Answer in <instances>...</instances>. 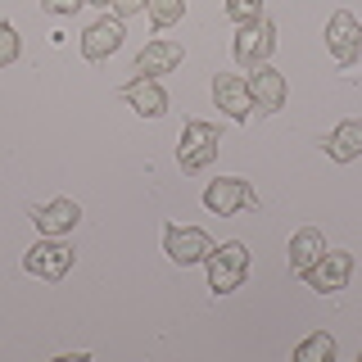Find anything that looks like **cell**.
Instances as JSON below:
<instances>
[{"label":"cell","instance_id":"6da1fadb","mask_svg":"<svg viewBox=\"0 0 362 362\" xmlns=\"http://www.w3.org/2000/svg\"><path fill=\"white\" fill-rule=\"evenodd\" d=\"M204 267H209V286H213V294H231V290H240L245 276H249V249H245L240 240L218 245L209 258H204Z\"/></svg>","mask_w":362,"mask_h":362},{"label":"cell","instance_id":"7a4b0ae2","mask_svg":"<svg viewBox=\"0 0 362 362\" xmlns=\"http://www.w3.org/2000/svg\"><path fill=\"white\" fill-rule=\"evenodd\" d=\"M218 145H222V132L213 127V122H186V132H181V141H177L181 173H204V168L218 158Z\"/></svg>","mask_w":362,"mask_h":362},{"label":"cell","instance_id":"3957f363","mask_svg":"<svg viewBox=\"0 0 362 362\" xmlns=\"http://www.w3.org/2000/svg\"><path fill=\"white\" fill-rule=\"evenodd\" d=\"M23 267L41 281H59V276H68V267H73V249H68L59 235H45V240H37L23 254Z\"/></svg>","mask_w":362,"mask_h":362},{"label":"cell","instance_id":"277c9868","mask_svg":"<svg viewBox=\"0 0 362 362\" xmlns=\"http://www.w3.org/2000/svg\"><path fill=\"white\" fill-rule=\"evenodd\" d=\"M235 64L240 68H258L267 59L272 50H276V28H272L267 18H254V23H240V32H235Z\"/></svg>","mask_w":362,"mask_h":362},{"label":"cell","instance_id":"5b68a950","mask_svg":"<svg viewBox=\"0 0 362 362\" xmlns=\"http://www.w3.org/2000/svg\"><path fill=\"white\" fill-rule=\"evenodd\" d=\"M163 254L173 258L177 267H190V263H204V258L213 254V240L209 231H199V226H168L163 231Z\"/></svg>","mask_w":362,"mask_h":362},{"label":"cell","instance_id":"8992f818","mask_svg":"<svg viewBox=\"0 0 362 362\" xmlns=\"http://www.w3.org/2000/svg\"><path fill=\"white\" fill-rule=\"evenodd\" d=\"M326 50H331L335 64H354L362 54V23L349 14V9H335L331 23H326Z\"/></svg>","mask_w":362,"mask_h":362},{"label":"cell","instance_id":"52a82bcc","mask_svg":"<svg viewBox=\"0 0 362 362\" xmlns=\"http://www.w3.org/2000/svg\"><path fill=\"white\" fill-rule=\"evenodd\" d=\"M349 276H354V254L349 249H331V254H322L317 263L303 272V281L317 290V294H335L349 286Z\"/></svg>","mask_w":362,"mask_h":362},{"label":"cell","instance_id":"ba28073f","mask_svg":"<svg viewBox=\"0 0 362 362\" xmlns=\"http://www.w3.org/2000/svg\"><path fill=\"white\" fill-rule=\"evenodd\" d=\"M254 204V190H249L245 177H218L209 181V190H204V209L218 213V218H231V213H240Z\"/></svg>","mask_w":362,"mask_h":362},{"label":"cell","instance_id":"9c48e42d","mask_svg":"<svg viewBox=\"0 0 362 362\" xmlns=\"http://www.w3.org/2000/svg\"><path fill=\"white\" fill-rule=\"evenodd\" d=\"M245 82H249V100H254V109H258V113H276V109H286L290 86H286V77H281L276 68L258 64V68H254V77H245Z\"/></svg>","mask_w":362,"mask_h":362},{"label":"cell","instance_id":"30bf717a","mask_svg":"<svg viewBox=\"0 0 362 362\" xmlns=\"http://www.w3.org/2000/svg\"><path fill=\"white\" fill-rule=\"evenodd\" d=\"M118 45H122V18L118 14H105L100 23H90V28L82 32V54H86L90 64L109 59Z\"/></svg>","mask_w":362,"mask_h":362},{"label":"cell","instance_id":"8fae6325","mask_svg":"<svg viewBox=\"0 0 362 362\" xmlns=\"http://www.w3.org/2000/svg\"><path fill=\"white\" fill-rule=\"evenodd\" d=\"M213 100H218V109H222L231 122H245V118H249V109H254L245 77H218V82H213Z\"/></svg>","mask_w":362,"mask_h":362},{"label":"cell","instance_id":"7c38bea8","mask_svg":"<svg viewBox=\"0 0 362 362\" xmlns=\"http://www.w3.org/2000/svg\"><path fill=\"white\" fill-rule=\"evenodd\" d=\"M32 222H37L41 235H64V231H73V226L82 222V209H77L73 199H50V204H41V209L32 213Z\"/></svg>","mask_w":362,"mask_h":362},{"label":"cell","instance_id":"4fadbf2b","mask_svg":"<svg viewBox=\"0 0 362 362\" xmlns=\"http://www.w3.org/2000/svg\"><path fill=\"white\" fill-rule=\"evenodd\" d=\"M122 100L141 113V118H158V113H168V95H163V86L154 82V77H136V82L122 86Z\"/></svg>","mask_w":362,"mask_h":362},{"label":"cell","instance_id":"5bb4252c","mask_svg":"<svg viewBox=\"0 0 362 362\" xmlns=\"http://www.w3.org/2000/svg\"><path fill=\"white\" fill-rule=\"evenodd\" d=\"M181 64V45L177 41H150L141 54H136V73L141 77H163Z\"/></svg>","mask_w":362,"mask_h":362},{"label":"cell","instance_id":"9a60e30c","mask_svg":"<svg viewBox=\"0 0 362 362\" xmlns=\"http://www.w3.org/2000/svg\"><path fill=\"white\" fill-rule=\"evenodd\" d=\"M322 254H326V235L317 231V226H303V231L290 240V272H294V276H303V272H308Z\"/></svg>","mask_w":362,"mask_h":362},{"label":"cell","instance_id":"2e32d148","mask_svg":"<svg viewBox=\"0 0 362 362\" xmlns=\"http://www.w3.org/2000/svg\"><path fill=\"white\" fill-rule=\"evenodd\" d=\"M326 154H331L335 163H354V158H362V118L339 122V127L331 132V141H326Z\"/></svg>","mask_w":362,"mask_h":362},{"label":"cell","instance_id":"e0dca14e","mask_svg":"<svg viewBox=\"0 0 362 362\" xmlns=\"http://www.w3.org/2000/svg\"><path fill=\"white\" fill-rule=\"evenodd\" d=\"M331 358H335V339L326 335V331L308 335L299 349H294V362H331Z\"/></svg>","mask_w":362,"mask_h":362},{"label":"cell","instance_id":"ac0fdd59","mask_svg":"<svg viewBox=\"0 0 362 362\" xmlns=\"http://www.w3.org/2000/svg\"><path fill=\"white\" fill-rule=\"evenodd\" d=\"M145 9H150L154 28H173V23H181V14H186V0H145Z\"/></svg>","mask_w":362,"mask_h":362},{"label":"cell","instance_id":"d6986e66","mask_svg":"<svg viewBox=\"0 0 362 362\" xmlns=\"http://www.w3.org/2000/svg\"><path fill=\"white\" fill-rule=\"evenodd\" d=\"M226 18H231V23H254V18H263V0H226Z\"/></svg>","mask_w":362,"mask_h":362},{"label":"cell","instance_id":"ffe728a7","mask_svg":"<svg viewBox=\"0 0 362 362\" xmlns=\"http://www.w3.org/2000/svg\"><path fill=\"white\" fill-rule=\"evenodd\" d=\"M18 50H23V45H18V32L9 28V23H0V68L14 64V59H18Z\"/></svg>","mask_w":362,"mask_h":362},{"label":"cell","instance_id":"44dd1931","mask_svg":"<svg viewBox=\"0 0 362 362\" xmlns=\"http://www.w3.org/2000/svg\"><path fill=\"white\" fill-rule=\"evenodd\" d=\"M45 9H50V14H77V9L86 5V0H41Z\"/></svg>","mask_w":362,"mask_h":362},{"label":"cell","instance_id":"7402d4cb","mask_svg":"<svg viewBox=\"0 0 362 362\" xmlns=\"http://www.w3.org/2000/svg\"><path fill=\"white\" fill-rule=\"evenodd\" d=\"M145 0H109V14H118V18H127V14H136Z\"/></svg>","mask_w":362,"mask_h":362},{"label":"cell","instance_id":"603a6c76","mask_svg":"<svg viewBox=\"0 0 362 362\" xmlns=\"http://www.w3.org/2000/svg\"><path fill=\"white\" fill-rule=\"evenodd\" d=\"M86 5H105V9H109V0H86Z\"/></svg>","mask_w":362,"mask_h":362},{"label":"cell","instance_id":"cb8c5ba5","mask_svg":"<svg viewBox=\"0 0 362 362\" xmlns=\"http://www.w3.org/2000/svg\"><path fill=\"white\" fill-rule=\"evenodd\" d=\"M358 362H362V358H358Z\"/></svg>","mask_w":362,"mask_h":362}]
</instances>
